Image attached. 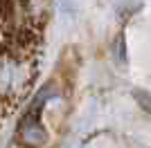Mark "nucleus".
<instances>
[{
  "label": "nucleus",
  "mask_w": 151,
  "mask_h": 148,
  "mask_svg": "<svg viewBox=\"0 0 151 148\" xmlns=\"http://www.w3.org/2000/svg\"><path fill=\"white\" fill-rule=\"evenodd\" d=\"M32 54L16 52L0 38V103L23 94L34 76Z\"/></svg>",
  "instance_id": "1"
},
{
  "label": "nucleus",
  "mask_w": 151,
  "mask_h": 148,
  "mask_svg": "<svg viewBox=\"0 0 151 148\" xmlns=\"http://www.w3.org/2000/svg\"><path fill=\"white\" fill-rule=\"evenodd\" d=\"M18 142L25 148H41L47 142V130L41 121V110L32 108L25 117L20 119L18 126Z\"/></svg>",
  "instance_id": "2"
}]
</instances>
